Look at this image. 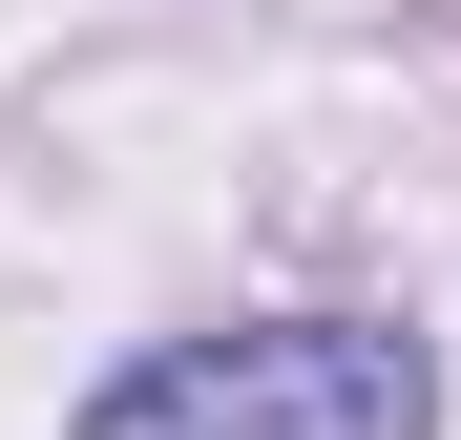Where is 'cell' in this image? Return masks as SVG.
<instances>
[{"label":"cell","instance_id":"obj_1","mask_svg":"<svg viewBox=\"0 0 461 440\" xmlns=\"http://www.w3.org/2000/svg\"><path fill=\"white\" fill-rule=\"evenodd\" d=\"M63 440H440V378L377 315H273V336H168Z\"/></svg>","mask_w":461,"mask_h":440}]
</instances>
